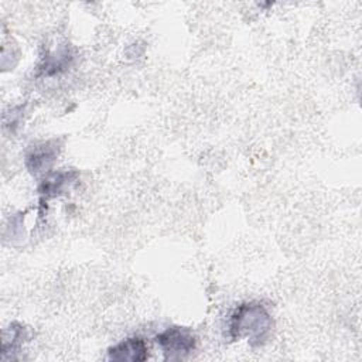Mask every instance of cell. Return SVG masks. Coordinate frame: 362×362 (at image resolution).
Masks as SVG:
<instances>
[{
    "label": "cell",
    "instance_id": "cell-5",
    "mask_svg": "<svg viewBox=\"0 0 362 362\" xmlns=\"http://www.w3.org/2000/svg\"><path fill=\"white\" fill-rule=\"evenodd\" d=\"M74 177H75L74 171H61L47 177L40 187L41 195L44 198H49L61 194L65 189V187L74 181Z\"/></svg>",
    "mask_w": 362,
    "mask_h": 362
},
{
    "label": "cell",
    "instance_id": "cell-6",
    "mask_svg": "<svg viewBox=\"0 0 362 362\" xmlns=\"http://www.w3.org/2000/svg\"><path fill=\"white\" fill-rule=\"evenodd\" d=\"M7 331L10 332V338L7 335H3V356L7 352H16L27 337L25 328L17 322H13Z\"/></svg>",
    "mask_w": 362,
    "mask_h": 362
},
{
    "label": "cell",
    "instance_id": "cell-3",
    "mask_svg": "<svg viewBox=\"0 0 362 362\" xmlns=\"http://www.w3.org/2000/svg\"><path fill=\"white\" fill-rule=\"evenodd\" d=\"M148 358V345L140 337H130L107 349V359L141 362Z\"/></svg>",
    "mask_w": 362,
    "mask_h": 362
},
{
    "label": "cell",
    "instance_id": "cell-4",
    "mask_svg": "<svg viewBox=\"0 0 362 362\" xmlns=\"http://www.w3.org/2000/svg\"><path fill=\"white\" fill-rule=\"evenodd\" d=\"M58 144L57 140H49L40 143L30 148L25 154V167L33 174H40L51 167L58 156Z\"/></svg>",
    "mask_w": 362,
    "mask_h": 362
},
{
    "label": "cell",
    "instance_id": "cell-1",
    "mask_svg": "<svg viewBox=\"0 0 362 362\" xmlns=\"http://www.w3.org/2000/svg\"><path fill=\"white\" fill-rule=\"evenodd\" d=\"M273 327L272 315L266 307L257 301L242 303L232 313L229 320V335L233 339L249 338L252 345H260Z\"/></svg>",
    "mask_w": 362,
    "mask_h": 362
},
{
    "label": "cell",
    "instance_id": "cell-2",
    "mask_svg": "<svg viewBox=\"0 0 362 362\" xmlns=\"http://www.w3.org/2000/svg\"><path fill=\"white\" fill-rule=\"evenodd\" d=\"M164 359L180 361L192 354L197 346V338L191 329L182 327H170L156 337Z\"/></svg>",
    "mask_w": 362,
    "mask_h": 362
}]
</instances>
